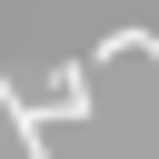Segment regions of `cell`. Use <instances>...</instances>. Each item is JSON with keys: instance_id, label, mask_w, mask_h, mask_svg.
Instances as JSON below:
<instances>
[{"instance_id": "obj_1", "label": "cell", "mask_w": 159, "mask_h": 159, "mask_svg": "<svg viewBox=\"0 0 159 159\" xmlns=\"http://www.w3.org/2000/svg\"><path fill=\"white\" fill-rule=\"evenodd\" d=\"M0 109H10V129H20V149H30V159H60V149H50V109H30V89H20L10 70H0Z\"/></svg>"}, {"instance_id": "obj_2", "label": "cell", "mask_w": 159, "mask_h": 159, "mask_svg": "<svg viewBox=\"0 0 159 159\" xmlns=\"http://www.w3.org/2000/svg\"><path fill=\"white\" fill-rule=\"evenodd\" d=\"M50 119H99L89 109V60H60L50 70Z\"/></svg>"}, {"instance_id": "obj_3", "label": "cell", "mask_w": 159, "mask_h": 159, "mask_svg": "<svg viewBox=\"0 0 159 159\" xmlns=\"http://www.w3.org/2000/svg\"><path fill=\"white\" fill-rule=\"evenodd\" d=\"M89 60H149V70H159V30H99Z\"/></svg>"}]
</instances>
